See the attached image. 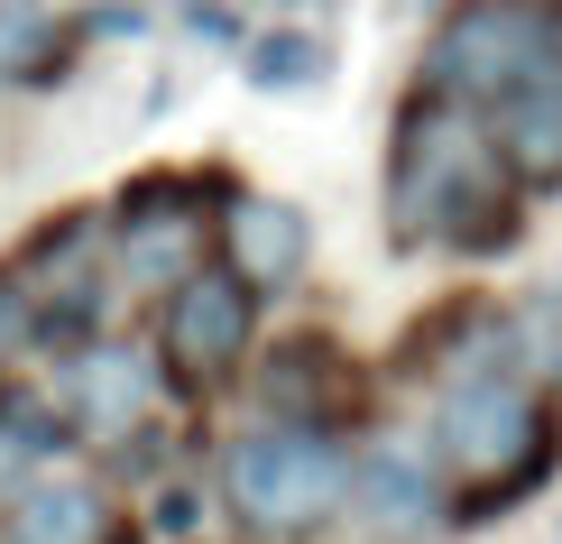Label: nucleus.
<instances>
[{"mask_svg":"<svg viewBox=\"0 0 562 544\" xmlns=\"http://www.w3.org/2000/svg\"><path fill=\"white\" fill-rule=\"evenodd\" d=\"M379 222L396 258H507L526 241V195L507 176L498 138L471 102L406 92L387 121V167H379Z\"/></svg>","mask_w":562,"mask_h":544,"instance_id":"1","label":"nucleus"},{"mask_svg":"<svg viewBox=\"0 0 562 544\" xmlns=\"http://www.w3.org/2000/svg\"><path fill=\"white\" fill-rule=\"evenodd\" d=\"M240 84L249 92H314V84H333V37L323 29H249L240 37Z\"/></svg>","mask_w":562,"mask_h":544,"instance_id":"14","label":"nucleus"},{"mask_svg":"<svg viewBox=\"0 0 562 544\" xmlns=\"http://www.w3.org/2000/svg\"><path fill=\"white\" fill-rule=\"evenodd\" d=\"M37 351V296H29V277L0 258V369H19Z\"/></svg>","mask_w":562,"mask_h":544,"instance_id":"17","label":"nucleus"},{"mask_svg":"<svg viewBox=\"0 0 562 544\" xmlns=\"http://www.w3.org/2000/svg\"><path fill=\"white\" fill-rule=\"evenodd\" d=\"M360 360L333 342V333H286L268 342L259 360H249V407L268 424H333L350 434V415H360Z\"/></svg>","mask_w":562,"mask_h":544,"instance_id":"10","label":"nucleus"},{"mask_svg":"<svg viewBox=\"0 0 562 544\" xmlns=\"http://www.w3.org/2000/svg\"><path fill=\"white\" fill-rule=\"evenodd\" d=\"M553 29H562V0H452V10L425 29L415 92H442V102L488 111L553 46Z\"/></svg>","mask_w":562,"mask_h":544,"instance_id":"6","label":"nucleus"},{"mask_svg":"<svg viewBox=\"0 0 562 544\" xmlns=\"http://www.w3.org/2000/svg\"><path fill=\"white\" fill-rule=\"evenodd\" d=\"M46 397H56V415L75 424V443H92V453L130 443L138 424H157V415L176 407V388H167V369H157V351L130 342V333H102V342H83L75 360H56Z\"/></svg>","mask_w":562,"mask_h":544,"instance_id":"7","label":"nucleus"},{"mask_svg":"<svg viewBox=\"0 0 562 544\" xmlns=\"http://www.w3.org/2000/svg\"><path fill=\"white\" fill-rule=\"evenodd\" d=\"M480 121H488V138H498L517 195H562V29Z\"/></svg>","mask_w":562,"mask_h":544,"instance_id":"12","label":"nucleus"},{"mask_svg":"<svg viewBox=\"0 0 562 544\" xmlns=\"http://www.w3.org/2000/svg\"><path fill=\"white\" fill-rule=\"evenodd\" d=\"M203 517H213V489L176 470V480H157V489H148V517H138V535H148V544H194V535H203Z\"/></svg>","mask_w":562,"mask_h":544,"instance_id":"16","label":"nucleus"},{"mask_svg":"<svg viewBox=\"0 0 562 544\" xmlns=\"http://www.w3.org/2000/svg\"><path fill=\"white\" fill-rule=\"evenodd\" d=\"M184 29H194V46H231V56H240V19L213 10V0H194V19H184Z\"/></svg>","mask_w":562,"mask_h":544,"instance_id":"19","label":"nucleus"},{"mask_svg":"<svg viewBox=\"0 0 562 544\" xmlns=\"http://www.w3.org/2000/svg\"><path fill=\"white\" fill-rule=\"evenodd\" d=\"M286 10H295V0H286Z\"/></svg>","mask_w":562,"mask_h":544,"instance_id":"20","label":"nucleus"},{"mask_svg":"<svg viewBox=\"0 0 562 544\" xmlns=\"http://www.w3.org/2000/svg\"><path fill=\"white\" fill-rule=\"evenodd\" d=\"M75 19H56L46 0H0V92H46L75 65Z\"/></svg>","mask_w":562,"mask_h":544,"instance_id":"13","label":"nucleus"},{"mask_svg":"<svg viewBox=\"0 0 562 544\" xmlns=\"http://www.w3.org/2000/svg\"><path fill=\"white\" fill-rule=\"evenodd\" d=\"M350 462H360V443L333 434V424H268V415H249L213 453V508L249 544H304V535L341 526Z\"/></svg>","mask_w":562,"mask_h":544,"instance_id":"3","label":"nucleus"},{"mask_svg":"<svg viewBox=\"0 0 562 544\" xmlns=\"http://www.w3.org/2000/svg\"><path fill=\"white\" fill-rule=\"evenodd\" d=\"M425 443L452 480V535H480L526 499H544L562 470V424L553 388H535L526 369H471L442 378L425 397Z\"/></svg>","mask_w":562,"mask_h":544,"instance_id":"2","label":"nucleus"},{"mask_svg":"<svg viewBox=\"0 0 562 544\" xmlns=\"http://www.w3.org/2000/svg\"><path fill=\"white\" fill-rule=\"evenodd\" d=\"M350 526L369 544H442L452 535V480L425 434H379L350 462Z\"/></svg>","mask_w":562,"mask_h":544,"instance_id":"8","label":"nucleus"},{"mask_svg":"<svg viewBox=\"0 0 562 544\" xmlns=\"http://www.w3.org/2000/svg\"><path fill=\"white\" fill-rule=\"evenodd\" d=\"M148 351H157V369H167V388L184 397V407H203V397L240 388L249 360H259V296H249L222 258H203L184 287L157 296Z\"/></svg>","mask_w":562,"mask_h":544,"instance_id":"5","label":"nucleus"},{"mask_svg":"<svg viewBox=\"0 0 562 544\" xmlns=\"http://www.w3.org/2000/svg\"><path fill=\"white\" fill-rule=\"evenodd\" d=\"M213 258L259 304L268 296H295L304 268H314V212H304L295 195H259V185H240V195L222 203V222H213Z\"/></svg>","mask_w":562,"mask_h":544,"instance_id":"11","label":"nucleus"},{"mask_svg":"<svg viewBox=\"0 0 562 544\" xmlns=\"http://www.w3.org/2000/svg\"><path fill=\"white\" fill-rule=\"evenodd\" d=\"M231 195H240L231 167H148V176H130L102 203L111 212V287L148 296V304L167 287H184L213 258V222H222Z\"/></svg>","mask_w":562,"mask_h":544,"instance_id":"4","label":"nucleus"},{"mask_svg":"<svg viewBox=\"0 0 562 544\" xmlns=\"http://www.w3.org/2000/svg\"><path fill=\"white\" fill-rule=\"evenodd\" d=\"M0 544H148L121 489L83 462H46L0 499Z\"/></svg>","mask_w":562,"mask_h":544,"instance_id":"9","label":"nucleus"},{"mask_svg":"<svg viewBox=\"0 0 562 544\" xmlns=\"http://www.w3.org/2000/svg\"><path fill=\"white\" fill-rule=\"evenodd\" d=\"M507 323H517V369L535 388H562V268L535 277V287L507 304Z\"/></svg>","mask_w":562,"mask_h":544,"instance_id":"15","label":"nucleus"},{"mask_svg":"<svg viewBox=\"0 0 562 544\" xmlns=\"http://www.w3.org/2000/svg\"><path fill=\"white\" fill-rule=\"evenodd\" d=\"M75 37H148V10L138 0H102V10L75 19Z\"/></svg>","mask_w":562,"mask_h":544,"instance_id":"18","label":"nucleus"}]
</instances>
